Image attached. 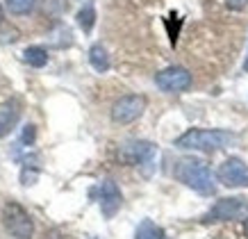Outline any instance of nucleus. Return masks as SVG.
I'll return each instance as SVG.
<instances>
[{"label": "nucleus", "instance_id": "obj_1", "mask_svg": "<svg viewBox=\"0 0 248 239\" xmlns=\"http://www.w3.org/2000/svg\"><path fill=\"white\" fill-rule=\"evenodd\" d=\"M234 143H237V135L230 130H203V127H191L175 139L178 148L203 150V153H217V150L230 148Z\"/></svg>", "mask_w": 248, "mask_h": 239}, {"label": "nucleus", "instance_id": "obj_2", "mask_svg": "<svg viewBox=\"0 0 248 239\" xmlns=\"http://www.w3.org/2000/svg\"><path fill=\"white\" fill-rule=\"evenodd\" d=\"M175 178L203 196L217 194V175L212 173V169L203 159H194V157L180 159L175 164Z\"/></svg>", "mask_w": 248, "mask_h": 239}, {"label": "nucleus", "instance_id": "obj_3", "mask_svg": "<svg viewBox=\"0 0 248 239\" xmlns=\"http://www.w3.org/2000/svg\"><path fill=\"white\" fill-rule=\"evenodd\" d=\"M2 223L14 239H30L34 232V223H32L28 209L14 201H9L2 207Z\"/></svg>", "mask_w": 248, "mask_h": 239}, {"label": "nucleus", "instance_id": "obj_4", "mask_svg": "<svg viewBox=\"0 0 248 239\" xmlns=\"http://www.w3.org/2000/svg\"><path fill=\"white\" fill-rule=\"evenodd\" d=\"M146 105H148V100L141 94H130V96L119 98L112 105V121L114 123H121V126L132 123V121H137L143 114Z\"/></svg>", "mask_w": 248, "mask_h": 239}, {"label": "nucleus", "instance_id": "obj_5", "mask_svg": "<svg viewBox=\"0 0 248 239\" xmlns=\"http://www.w3.org/2000/svg\"><path fill=\"white\" fill-rule=\"evenodd\" d=\"M241 217H248V198L232 196L214 203V207L205 214V221H232Z\"/></svg>", "mask_w": 248, "mask_h": 239}, {"label": "nucleus", "instance_id": "obj_6", "mask_svg": "<svg viewBox=\"0 0 248 239\" xmlns=\"http://www.w3.org/2000/svg\"><path fill=\"white\" fill-rule=\"evenodd\" d=\"M155 84L164 94H182L191 87V73L182 66H169L155 75Z\"/></svg>", "mask_w": 248, "mask_h": 239}, {"label": "nucleus", "instance_id": "obj_7", "mask_svg": "<svg viewBox=\"0 0 248 239\" xmlns=\"http://www.w3.org/2000/svg\"><path fill=\"white\" fill-rule=\"evenodd\" d=\"M217 178L226 187H248V164H244L239 157H228L218 166Z\"/></svg>", "mask_w": 248, "mask_h": 239}, {"label": "nucleus", "instance_id": "obj_8", "mask_svg": "<svg viewBox=\"0 0 248 239\" xmlns=\"http://www.w3.org/2000/svg\"><path fill=\"white\" fill-rule=\"evenodd\" d=\"M155 157V146L151 142H125L119 148V159L128 166H141L148 164Z\"/></svg>", "mask_w": 248, "mask_h": 239}, {"label": "nucleus", "instance_id": "obj_9", "mask_svg": "<svg viewBox=\"0 0 248 239\" xmlns=\"http://www.w3.org/2000/svg\"><path fill=\"white\" fill-rule=\"evenodd\" d=\"M98 203H100V212H103L105 219H112L121 209L123 194H121L119 185L114 180H103L100 182V187H98Z\"/></svg>", "mask_w": 248, "mask_h": 239}, {"label": "nucleus", "instance_id": "obj_10", "mask_svg": "<svg viewBox=\"0 0 248 239\" xmlns=\"http://www.w3.org/2000/svg\"><path fill=\"white\" fill-rule=\"evenodd\" d=\"M89 64L93 66V71L98 73H107L109 71V55H107L105 46L93 44L89 48Z\"/></svg>", "mask_w": 248, "mask_h": 239}, {"label": "nucleus", "instance_id": "obj_11", "mask_svg": "<svg viewBox=\"0 0 248 239\" xmlns=\"http://www.w3.org/2000/svg\"><path fill=\"white\" fill-rule=\"evenodd\" d=\"M135 239H169V237H166V232L162 230L155 221H151V219H143L141 223L137 225Z\"/></svg>", "mask_w": 248, "mask_h": 239}, {"label": "nucleus", "instance_id": "obj_12", "mask_svg": "<svg viewBox=\"0 0 248 239\" xmlns=\"http://www.w3.org/2000/svg\"><path fill=\"white\" fill-rule=\"evenodd\" d=\"M23 60H25V64H30V66L41 68L48 64V50H46L44 46H30V48L23 50Z\"/></svg>", "mask_w": 248, "mask_h": 239}, {"label": "nucleus", "instance_id": "obj_13", "mask_svg": "<svg viewBox=\"0 0 248 239\" xmlns=\"http://www.w3.org/2000/svg\"><path fill=\"white\" fill-rule=\"evenodd\" d=\"M76 21H78V25L82 28V32L89 34V32L93 30V25H96V9H93V5H84V7L78 12Z\"/></svg>", "mask_w": 248, "mask_h": 239}, {"label": "nucleus", "instance_id": "obj_14", "mask_svg": "<svg viewBox=\"0 0 248 239\" xmlns=\"http://www.w3.org/2000/svg\"><path fill=\"white\" fill-rule=\"evenodd\" d=\"M5 5H7V9L12 12V14L25 16V14H30L32 9H34L37 0H5Z\"/></svg>", "mask_w": 248, "mask_h": 239}, {"label": "nucleus", "instance_id": "obj_15", "mask_svg": "<svg viewBox=\"0 0 248 239\" xmlns=\"http://www.w3.org/2000/svg\"><path fill=\"white\" fill-rule=\"evenodd\" d=\"M16 116H18V112L12 110L9 105L2 110V116H0V137H5L9 130H12V126L16 123Z\"/></svg>", "mask_w": 248, "mask_h": 239}, {"label": "nucleus", "instance_id": "obj_16", "mask_svg": "<svg viewBox=\"0 0 248 239\" xmlns=\"http://www.w3.org/2000/svg\"><path fill=\"white\" fill-rule=\"evenodd\" d=\"M39 180V169L37 166H23V171H21V182L28 187V185H34Z\"/></svg>", "mask_w": 248, "mask_h": 239}, {"label": "nucleus", "instance_id": "obj_17", "mask_svg": "<svg viewBox=\"0 0 248 239\" xmlns=\"http://www.w3.org/2000/svg\"><path fill=\"white\" fill-rule=\"evenodd\" d=\"M34 139H37V127L32 126V123H28V126L23 127L21 143H23V146H32V143H34Z\"/></svg>", "mask_w": 248, "mask_h": 239}, {"label": "nucleus", "instance_id": "obj_18", "mask_svg": "<svg viewBox=\"0 0 248 239\" xmlns=\"http://www.w3.org/2000/svg\"><path fill=\"white\" fill-rule=\"evenodd\" d=\"M226 5L230 9H244L248 7V0H226Z\"/></svg>", "mask_w": 248, "mask_h": 239}, {"label": "nucleus", "instance_id": "obj_19", "mask_svg": "<svg viewBox=\"0 0 248 239\" xmlns=\"http://www.w3.org/2000/svg\"><path fill=\"white\" fill-rule=\"evenodd\" d=\"M244 237L248 239V217H246V223H244Z\"/></svg>", "mask_w": 248, "mask_h": 239}, {"label": "nucleus", "instance_id": "obj_20", "mask_svg": "<svg viewBox=\"0 0 248 239\" xmlns=\"http://www.w3.org/2000/svg\"><path fill=\"white\" fill-rule=\"evenodd\" d=\"M244 71L248 73V52H246V60H244Z\"/></svg>", "mask_w": 248, "mask_h": 239}, {"label": "nucleus", "instance_id": "obj_21", "mask_svg": "<svg viewBox=\"0 0 248 239\" xmlns=\"http://www.w3.org/2000/svg\"><path fill=\"white\" fill-rule=\"evenodd\" d=\"M2 18H5V12H2V5H0V23H2Z\"/></svg>", "mask_w": 248, "mask_h": 239}]
</instances>
